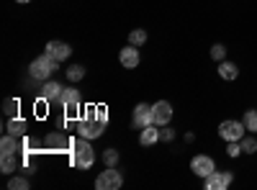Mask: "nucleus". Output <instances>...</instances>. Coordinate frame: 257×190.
Returning a JSON list of instances; mask_svg holds the SVG:
<instances>
[{
	"instance_id": "423d86ee",
	"label": "nucleus",
	"mask_w": 257,
	"mask_h": 190,
	"mask_svg": "<svg viewBox=\"0 0 257 190\" xmlns=\"http://www.w3.org/2000/svg\"><path fill=\"white\" fill-rule=\"evenodd\" d=\"M244 131H247L244 123L237 121V118H226V121L219 123V136H221L224 141H242Z\"/></svg>"
},
{
	"instance_id": "1a4fd4ad",
	"label": "nucleus",
	"mask_w": 257,
	"mask_h": 190,
	"mask_svg": "<svg viewBox=\"0 0 257 190\" xmlns=\"http://www.w3.org/2000/svg\"><path fill=\"white\" fill-rule=\"evenodd\" d=\"M26 152V136L6 134L0 139V154H24Z\"/></svg>"
},
{
	"instance_id": "a878e982",
	"label": "nucleus",
	"mask_w": 257,
	"mask_h": 190,
	"mask_svg": "<svg viewBox=\"0 0 257 190\" xmlns=\"http://www.w3.org/2000/svg\"><path fill=\"white\" fill-rule=\"evenodd\" d=\"M226 157H231V159L242 157V144L239 141H226Z\"/></svg>"
},
{
	"instance_id": "bb28decb",
	"label": "nucleus",
	"mask_w": 257,
	"mask_h": 190,
	"mask_svg": "<svg viewBox=\"0 0 257 190\" xmlns=\"http://www.w3.org/2000/svg\"><path fill=\"white\" fill-rule=\"evenodd\" d=\"M103 162H105V167H116L118 164V149H105L103 152Z\"/></svg>"
},
{
	"instance_id": "ddd939ff",
	"label": "nucleus",
	"mask_w": 257,
	"mask_h": 190,
	"mask_svg": "<svg viewBox=\"0 0 257 190\" xmlns=\"http://www.w3.org/2000/svg\"><path fill=\"white\" fill-rule=\"evenodd\" d=\"M44 52H47L52 59H57V62L70 59V54H72V49H70V44H67V41H49Z\"/></svg>"
},
{
	"instance_id": "f3484780",
	"label": "nucleus",
	"mask_w": 257,
	"mask_h": 190,
	"mask_svg": "<svg viewBox=\"0 0 257 190\" xmlns=\"http://www.w3.org/2000/svg\"><path fill=\"white\" fill-rule=\"evenodd\" d=\"M160 141V126H144V129H139V144L142 146H155Z\"/></svg>"
},
{
	"instance_id": "b1692460",
	"label": "nucleus",
	"mask_w": 257,
	"mask_h": 190,
	"mask_svg": "<svg viewBox=\"0 0 257 190\" xmlns=\"http://www.w3.org/2000/svg\"><path fill=\"white\" fill-rule=\"evenodd\" d=\"M211 59L216 62V65H219V62H224L226 59V47L224 44H213L211 47Z\"/></svg>"
},
{
	"instance_id": "0eeeda50",
	"label": "nucleus",
	"mask_w": 257,
	"mask_h": 190,
	"mask_svg": "<svg viewBox=\"0 0 257 190\" xmlns=\"http://www.w3.org/2000/svg\"><path fill=\"white\" fill-rule=\"evenodd\" d=\"M231 182H234V172H231V170H213V172L203 180V187H206V190H226Z\"/></svg>"
},
{
	"instance_id": "393cba45",
	"label": "nucleus",
	"mask_w": 257,
	"mask_h": 190,
	"mask_svg": "<svg viewBox=\"0 0 257 190\" xmlns=\"http://www.w3.org/2000/svg\"><path fill=\"white\" fill-rule=\"evenodd\" d=\"M175 136H178V131L173 129V126H160V141H175Z\"/></svg>"
},
{
	"instance_id": "4be33fe9",
	"label": "nucleus",
	"mask_w": 257,
	"mask_h": 190,
	"mask_svg": "<svg viewBox=\"0 0 257 190\" xmlns=\"http://www.w3.org/2000/svg\"><path fill=\"white\" fill-rule=\"evenodd\" d=\"M128 44L144 47V44H147V31H144V29H134L132 34H128Z\"/></svg>"
},
{
	"instance_id": "5701e85b",
	"label": "nucleus",
	"mask_w": 257,
	"mask_h": 190,
	"mask_svg": "<svg viewBox=\"0 0 257 190\" xmlns=\"http://www.w3.org/2000/svg\"><path fill=\"white\" fill-rule=\"evenodd\" d=\"M82 77H85V67H82V65L67 67V80H70V82H80Z\"/></svg>"
},
{
	"instance_id": "2eb2a0df",
	"label": "nucleus",
	"mask_w": 257,
	"mask_h": 190,
	"mask_svg": "<svg viewBox=\"0 0 257 190\" xmlns=\"http://www.w3.org/2000/svg\"><path fill=\"white\" fill-rule=\"evenodd\" d=\"M62 85L57 80H47L44 82V88H41V98H44L47 103H59V98H62Z\"/></svg>"
},
{
	"instance_id": "20e7f679",
	"label": "nucleus",
	"mask_w": 257,
	"mask_h": 190,
	"mask_svg": "<svg viewBox=\"0 0 257 190\" xmlns=\"http://www.w3.org/2000/svg\"><path fill=\"white\" fill-rule=\"evenodd\" d=\"M75 126H77V136H82V139H100L103 136V131H105V123H100V121H95V118H90V116H80L77 121H75Z\"/></svg>"
},
{
	"instance_id": "6ab92c4d",
	"label": "nucleus",
	"mask_w": 257,
	"mask_h": 190,
	"mask_svg": "<svg viewBox=\"0 0 257 190\" xmlns=\"http://www.w3.org/2000/svg\"><path fill=\"white\" fill-rule=\"evenodd\" d=\"M26 129H29V123L21 118V116H11V118H8V126H6L8 134H13V136H26Z\"/></svg>"
},
{
	"instance_id": "9b49d317",
	"label": "nucleus",
	"mask_w": 257,
	"mask_h": 190,
	"mask_svg": "<svg viewBox=\"0 0 257 190\" xmlns=\"http://www.w3.org/2000/svg\"><path fill=\"white\" fill-rule=\"evenodd\" d=\"M152 116H155V126H167L170 121H173V103L170 100L152 103Z\"/></svg>"
},
{
	"instance_id": "6e6552de",
	"label": "nucleus",
	"mask_w": 257,
	"mask_h": 190,
	"mask_svg": "<svg viewBox=\"0 0 257 190\" xmlns=\"http://www.w3.org/2000/svg\"><path fill=\"white\" fill-rule=\"evenodd\" d=\"M213 170H216V162H213V157H208V154H196L190 159V172L196 177H201V180H206Z\"/></svg>"
},
{
	"instance_id": "f8f14e48",
	"label": "nucleus",
	"mask_w": 257,
	"mask_h": 190,
	"mask_svg": "<svg viewBox=\"0 0 257 190\" xmlns=\"http://www.w3.org/2000/svg\"><path fill=\"white\" fill-rule=\"evenodd\" d=\"M118 62H121V67H126V70H134V67H139V62H142L139 47H134V44L123 47V49L118 52Z\"/></svg>"
},
{
	"instance_id": "dca6fc26",
	"label": "nucleus",
	"mask_w": 257,
	"mask_h": 190,
	"mask_svg": "<svg viewBox=\"0 0 257 190\" xmlns=\"http://www.w3.org/2000/svg\"><path fill=\"white\" fill-rule=\"evenodd\" d=\"M219 77L224 80V82H234L239 77V67H237V62H229V59H224V62H219Z\"/></svg>"
},
{
	"instance_id": "a211bd4d",
	"label": "nucleus",
	"mask_w": 257,
	"mask_h": 190,
	"mask_svg": "<svg viewBox=\"0 0 257 190\" xmlns=\"http://www.w3.org/2000/svg\"><path fill=\"white\" fill-rule=\"evenodd\" d=\"M21 167V154H0V170L6 175H13Z\"/></svg>"
},
{
	"instance_id": "9d476101",
	"label": "nucleus",
	"mask_w": 257,
	"mask_h": 190,
	"mask_svg": "<svg viewBox=\"0 0 257 190\" xmlns=\"http://www.w3.org/2000/svg\"><path fill=\"white\" fill-rule=\"evenodd\" d=\"M155 123V116H152V105L149 103H139L134 113H132V126L134 129H144V126H152Z\"/></svg>"
},
{
	"instance_id": "cd10ccee",
	"label": "nucleus",
	"mask_w": 257,
	"mask_h": 190,
	"mask_svg": "<svg viewBox=\"0 0 257 190\" xmlns=\"http://www.w3.org/2000/svg\"><path fill=\"white\" fill-rule=\"evenodd\" d=\"M29 185H31V182H29L26 177H18V175L8 180V187H11V190H26Z\"/></svg>"
},
{
	"instance_id": "f257e3e1",
	"label": "nucleus",
	"mask_w": 257,
	"mask_h": 190,
	"mask_svg": "<svg viewBox=\"0 0 257 190\" xmlns=\"http://www.w3.org/2000/svg\"><path fill=\"white\" fill-rule=\"evenodd\" d=\"M70 162L72 167H77V170H90V167L95 164V152H93V146H90V139H77L72 141L70 146Z\"/></svg>"
},
{
	"instance_id": "4468645a",
	"label": "nucleus",
	"mask_w": 257,
	"mask_h": 190,
	"mask_svg": "<svg viewBox=\"0 0 257 190\" xmlns=\"http://www.w3.org/2000/svg\"><path fill=\"white\" fill-rule=\"evenodd\" d=\"M44 146L62 152V149H70V146H72V139H67L62 131H49V134L44 136Z\"/></svg>"
},
{
	"instance_id": "c85d7f7f",
	"label": "nucleus",
	"mask_w": 257,
	"mask_h": 190,
	"mask_svg": "<svg viewBox=\"0 0 257 190\" xmlns=\"http://www.w3.org/2000/svg\"><path fill=\"white\" fill-rule=\"evenodd\" d=\"M3 111H6V116H8V118H11V116H18V100L8 98V100L3 103Z\"/></svg>"
},
{
	"instance_id": "f03ea898",
	"label": "nucleus",
	"mask_w": 257,
	"mask_h": 190,
	"mask_svg": "<svg viewBox=\"0 0 257 190\" xmlns=\"http://www.w3.org/2000/svg\"><path fill=\"white\" fill-rule=\"evenodd\" d=\"M59 105H62V111H64V118H67V121H77L82 116L80 90L77 88H64L62 90V98H59Z\"/></svg>"
},
{
	"instance_id": "412c9836",
	"label": "nucleus",
	"mask_w": 257,
	"mask_h": 190,
	"mask_svg": "<svg viewBox=\"0 0 257 190\" xmlns=\"http://www.w3.org/2000/svg\"><path fill=\"white\" fill-rule=\"evenodd\" d=\"M239 144H242V154H254L257 152V134H244Z\"/></svg>"
},
{
	"instance_id": "aec40b11",
	"label": "nucleus",
	"mask_w": 257,
	"mask_h": 190,
	"mask_svg": "<svg viewBox=\"0 0 257 190\" xmlns=\"http://www.w3.org/2000/svg\"><path fill=\"white\" fill-rule=\"evenodd\" d=\"M242 123H244L247 134H257V108L244 111V113H242Z\"/></svg>"
},
{
	"instance_id": "39448f33",
	"label": "nucleus",
	"mask_w": 257,
	"mask_h": 190,
	"mask_svg": "<svg viewBox=\"0 0 257 190\" xmlns=\"http://www.w3.org/2000/svg\"><path fill=\"white\" fill-rule=\"evenodd\" d=\"M121 185H123V175L116 170V167H105V170L98 172V177H95L98 190H118Z\"/></svg>"
},
{
	"instance_id": "c756f323",
	"label": "nucleus",
	"mask_w": 257,
	"mask_h": 190,
	"mask_svg": "<svg viewBox=\"0 0 257 190\" xmlns=\"http://www.w3.org/2000/svg\"><path fill=\"white\" fill-rule=\"evenodd\" d=\"M16 3H24L26 6V3H31V0H16Z\"/></svg>"
},
{
	"instance_id": "7ed1b4c3",
	"label": "nucleus",
	"mask_w": 257,
	"mask_h": 190,
	"mask_svg": "<svg viewBox=\"0 0 257 190\" xmlns=\"http://www.w3.org/2000/svg\"><path fill=\"white\" fill-rule=\"evenodd\" d=\"M59 67V62L57 59H52L47 52L44 54H39L31 65H29V75L34 77V80H41V82H47L52 75H54V70Z\"/></svg>"
}]
</instances>
